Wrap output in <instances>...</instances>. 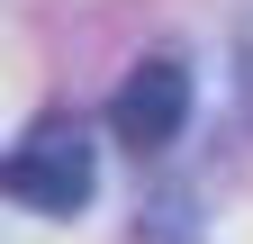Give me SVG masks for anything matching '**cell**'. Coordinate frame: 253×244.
Listing matches in <instances>:
<instances>
[{"mask_svg":"<svg viewBox=\"0 0 253 244\" xmlns=\"http://www.w3.org/2000/svg\"><path fill=\"white\" fill-rule=\"evenodd\" d=\"M235 90H244V118H253V18H244V37H235Z\"/></svg>","mask_w":253,"mask_h":244,"instance_id":"3957f363","label":"cell"},{"mask_svg":"<svg viewBox=\"0 0 253 244\" xmlns=\"http://www.w3.org/2000/svg\"><path fill=\"white\" fill-rule=\"evenodd\" d=\"M0 190L18 208H37V217L90 208V190H100V145H90V127L82 118H37L9 145V163H0Z\"/></svg>","mask_w":253,"mask_h":244,"instance_id":"6da1fadb","label":"cell"},{"mask_svg":"<svg viewBox=\"0 0 253 244\" xmlns=\"http://www.w3.org/2000/svg\"><path fill=\"white\" fill-rule=\"evenodd\" d=\"M181 127H190V64L181 54H145L109 100V136L126 154H163V145H181Z\"/></svg>","mask_w":253,"mask_h":244,"instance_id":"7a4b0ae2","label":"cell"}]
</instances>
